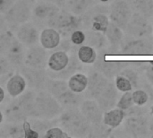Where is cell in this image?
<instances>
[{"label":"cell","instance_id":"obj_1","mask_svg":"<svg viewBox=\"0 0 153 138\" xmlns=\"http://www.w3.org/2000/svg\"><path fill=\"white\" fill-rule=\"evenodd\" d=\"M36 92L27 88L22 94L7 100L1 110L4 121L22 123L28 118L32 117Z\"/></svg>","mask_w":153,"mask_h":138},{"label":"cell","instance_id":"obj_2","mask_svg":"<svg viewBox=\"0 0 153 138\" xmlns=\"http://www.w3.org/2000/svg\"><path fill=\"white\" fill-rule=\"evenodd\" d=\"M56 119L57 126L64 129L70 137H88L91 125L81 112L79 107L64 109Z\"/></svg>","mask_w":153,"mask_h":138},{"label":"cell","instance_id":"obj_3","mask_svg":"<svg viewBox=\"0 0 153 138\" xmlns=\"http://www.w3.org/2000/svg\"><path fill=\"white\" fill-rule=\"evenodd\" d=\"M46 90L56 98L64 109L79 107L85 99L82 93H76L73 92L69 88L66 80L48 77L46 84Z\"/></svg>","mask_w":153,"mask_h":138},{"label":"cell","instance_id":"obj_4","mask_svg":"<svg viewBox=\"0 0 153 138\" xmlns=\"http://www.w3.org/2000/svg\"><path fill=\"white\" fill-rule=\"evenodd\" d=\"M64 108L47 90L36 92L32 117L43 119H55L63 111Z\"/></svg>","mask_w":153,"mask_h":138},{"label":"cell","instance_id":"obj_5","mask_svg":"<svg viewBox=\"0 0 153 138\" xmlns=\"http://www.w3.org/2000/svg\"><path fill=\"white\" fill-rule=\"evenodd\" d=\"M108 7L100 4H94L82 15H81L82 30H91L100 31L105 34L110 22L107 13Z\"/></svg>","mask_w":153,"mask_h":138},{"label":"cell","instance_id":"obj_6","mask_svg":"<svg viewBox=\"0 0 153 138\" xmlns=\"http://www.w3.org/2000/svg\"><path fill=\"white\" fill-rule=\"evenodd\" d=\"M48 27L56 29L62 38L69 39L70 35L76 30L82 29L81 16H77L63 8L51 20Z\"/></svg>","mask_w":153,"mask_h":138},{"label":"cell","instance_id":"obj_7","mask_svg":"<svg viewBox=\"0 0 153 138\" xmlns=\"http://www.w3.org/2000/svg\"><path fill=\"white\" fill-rule=\"evenodd\" d=\"M36 0H16V2L4 13L9 29L12 31L18 25L30 21L32 8Z\"/></svg>","mask_w":153,"mask_h":138},{"label":"cell","instance_id":"obj_8","mask_svg":"<svg viewBox=\"0 0 153 138\" xmlns=\"http://www.w3.org/2000/svg\"><path fill=\"white\" fill-rule=\"evenodd\" d=\"M60 9V7L54 4L42 0H36L32 8L30 21L39 30H42L46 27H48L49 22Z\"/></svg>","mask_w":153,"mask_h":138},{"label":"cell","instance_id":"obj_9","mask_svg":"<svg viewBox=\"0 0 153 138\" xmlns=\"http://www.w3.org/2000/svg\"><path fill=\"white\" fill-rule=\"evenodd\" d=\"M93 68L102 75H104L107 78H112L117 75L126 66L125 61L118 60H108L107 59V48H102L98 50L97 58L95 62L92 64Z\"/></svg>","mask_w":153,"mask_h":138},{"label":"cell","instance_id":"obj_10","mask_svg":"<svg viewBox=\"0 0 153 138\" xmlns=\"http://www.w3.org/2000/svg\"><path fill=\"white\" fill-rule=\"evenodd\" d=\"M26 80L27 88L37 92L46 90V84L48 79L47 69L32 68L27 66H22L17 70Z\"/></svg>","mask_w":153,"mask_h":138},{"label":"cell","instance_id":"obj_11","mask_svg":"<svg viewBox=\"0 0 153 138\" xmlns=\"http://www.w3.org/2000/svg\"><path fill=\"white\" fill-rule=\"evenodd\" d=\"M108 13L109 20L125 31L133 14V10L126 0H113Z\"/></svg>","mask_w":153,"mask_h":138},{"label":"cell","instance_id":"obj_12","mask_svg":"<svg viewBox=\"0 0 153 138\" xmlns=\"http://www.w3.org/2000/svg\"><path fill=\"white\" fill-rule=\"evenodd\" d=\"M56 119H43L39 118H28L22 122L25 132V138L44 137L48 128L53 126H57Z\"/></svg>","mask_w":153,"mask_h":138},{"label":"cell","instance_id":"obj_13","mask_svg":"<svg viewBox=\"0 0 153 138\" xmlns=\"http://www.w3.org/2000/svg\"><path fill=\"white\" fill-rule=\"evenodd\" d=\"M16 39L26 48L39 43L40 30L31 22L28 21L13 30Z\"/></svg>","mask_w":153,"mask_h":138},{"label":"cell","instance_id":"obj_14","mask_svg":"<svg viewBox=\"0 0 153 138\" xmlns=\"http://www.w3.org/2000/svg\"><path fill=\"white\" fill-rule=\"evenodd\" d=\"M50 51L44 48L39 43L26 48L24 65L32 68L47 69Z\"/></svg>","mask_w":153,"mask_h":138},{"label":"cell","instance_id":"obj_15","mask_svg":"<svg viewBox=\"0 0 153 138\" xmlns=\"http://www.w3.org/2000/svg\"><path fill=\"white\" fill-rule=\"evenodd\" d=\"M121 54L126 56H148L153 54V43L146 38H134L121 43Z\"/></svg>","mask_w":153,"mask_h":138},{"label":"cell","instance_id":"obj_16","mask_svg":"<svg viewBox=\"0 0 153 138\" xmlns=\"http://www.w3.org/2000/svg\"><path fill=\"white\" fill-rule=\"evenodd\" d=\"M108 82L109 81L104 75L92 68V70L89 72L87 88L83 92L85 99L97 100L108 85Z\"/></svg>","mask_w":153,"mask_h":138},{"label":"cell","instance_id":"obj_17","mask_svg":"<svg viewBox=\"0 0 153 138\" xmlns=\"http://www.w3.org/2000/svg\"><path fill=\"white\" fill-rule=\"evenodd\" d=\"M125 31L133 38H145L152 32V28L148 19L136 12L132 14Z\"/></svg>","mask_w":153,"mask_h":138},{"label":"cell","instance_id":"obj_18","mask_svg":"<svg viewBox=\"0 0 153 138\" xmlns=\"http://www.w3.org/2000/svg\"><path fill=\"white\" fill-rule=\"evenodd\" d=\"M149 123L144 115L129 116L124 122V128L131 137H144L149 136Z\"/></svg>","mask_w":153,"mask_h":138},{"label":"cell","instance_id":"obj_19","mask_svg":"<svg viewBox=\"0 0 153 138\" xmlns=\"http://www.w3.org/2000/svg\"><path fill=\"white\" fill-rule=\"evenodd\" d=\"M81 112L91 123V125H97L102 123L103 110L99 106L96 100L84 99L79 106Z\"/></svg>","mask_w":153,"mask_h":138},{"label":"cell","instance_id":"obj_20","mask_svg":"<svg viewBox=\"0 0 153 138\" xmlns=\"http://www.w3.org/2000/svg\"><path fill=\"white\" fill-rule=\"evenodd\" d=\"M26 48H27L23 44H22L15 37L9 49L4 55V57L8 59L11 66L15 71L20 69L22 66H24Z\"/></svg>","mask_w":153,"mask_h":138},{"label":"cell","instance_id":"obj_21","mask_svg":"<svg viewBox=\"0 0 153 138\" xmlns=\"http://www.w3.org/2000/svg\"><path fill=\"white\" fill-rule=\"evenodd\" d=\"M69 55H70L69 63L64 70H62L60 72H52V71H49L47 69L48 77L67 81L70 76H72L73 75H74L77 72H81V70L82 69V63L78 59L76 51L71 50L69 52Z\"/></svg>","mask_w":153,"mask_h":138},{"label":"cell","instance_id":"obj_22","mask_svg":"<svg viewBox=\"0 0 153 138\" xmlns=\"http://www.w3.org/2000/svg\"><path fill=\"white\" fill-rule=\"evenodd\" d=\"M117 91L118 90L117 89L115 84L112 82H108L104 91L97 98L96 101L99 106L100 107V109L103 110V112L114 109L115 106H117V99H118Z\"/></svg>","mask_w":153,"mask_h":138},{"label":"cell","instance_id":"obj_23","mask_svg":"<svg viewBox=\"0 0 153 138\" xmlns=\"http://www.w3.org/2000/svg\"><path fill=\"white\" fill-rule=\"evenodd\" d=\"M4 88L10 98H15L27 89V83L24 77L18 71H15L5 82Z\"/></svg>","mask_w":153,"mask_h":138},{"label":"cell","instance_id":"obj_24","mask_svg":"<svg viewBox=\"0 0 153 138\" xmlns=\"http://www.w3.org/2000/svg\"><path fill=\"white\" fill-rule=\"evenodd\" d=\"M61 39L60 33L52 27H46L40 30L39 44L48 51L54 50L59 45Z\"/></svg>","mask_w":153,"mask_h":138},{"label":"cell","instance_id":"obj_25","mask_svg":"<svg viewBox=\"0 0 153 138\" xmlns=\"http://www.w3.org/2000/svg\"><path fill=\"white\" fill-rule=\"evenodd\" d=\"M70 55L65 51H50L47 69L52 72H60L64 70L69 63Z\"/></svg>","mask_w":153,"mask_h":138},{"label":"cell","instance_id":"obj_26","mask_svg":"<svg viewBox=\"0 0 153 138\" xmlns=\"http://www.w3.org/2000/svg\"><path fill=\"white\" fill-rule=\"evenodd\" d=\"M0 138H25V132L22 123L4 121L0 125Z\"/></svg>","mask_w":153,"mask_h":138},{"label":"cell","instance_id":"obj_27","mask_svg":"<svg viewBox=\"0 0 153 138\" xmlns=\"http://www.w3.org/2000/svg\"><path fill=\"white\" fill-rule=\"evenodd\" d=\"M126 117V112L119 108H114L109 110L104 111L102 123L111 128L119 127Z\"/></svg>","mask_w":153,"mask_h":138},{"label":"cell","instance_id":"obj_28","mask_svg":"<svg viewBox=\"0 0 153 138\" xmlns=\"http://www.w3.org/2000/svg\"><path fill=\"white\" fill-rule=\"evenodd\" d=\"M84 31L86 35L84 45L91 46L94 48L96 50H100L108 47V41L104 33L91 30H84Z\"/></svg>","mask_w":153,"mask_h":138},{"label":"cell","instance_id":"obj_29","mask_svg":"<svg viewBox=\"0 0 153 138\" xmlns=\"http://www.w3.org/2000/svg\"><path fill=\"white\" fill-rule=\"evenodd\" d=\"M94 4V0H65L63 9L81 16Z\"/></svg>","mask_w":153,"mask_h":138},{"label":"cell","instance_id":"obj_30","mask_svg":"<svg viewBox=\"0 0 153 138\" xmlns=\"http://www.w3.org/2000/svg\"><path fill=\"white\" fill-rule=\"evenodd\" d=\"M106 38L110 44V48L117 50L118 46L121 45L123 40H124V32L121 28H119L117 25H116L114 22H110L108 24V27L105 32Z\"/></svg>","mask_w":153,"mask_h":138},{"label":"cell","instance_id":"obj_31","mask_svg":"<svg viewBox=\"0 0 153 138\" xmlns=\"http://www.w3.org/2000/svg\"><path fill=\"white\" fill-rule=\"evenodd\" d=\"M69 88L76 93H83L88 84V75L82 72H77L67 80Z\"/></svg>","mask_w":153,"mask_h":138},{"label":"cell","instance_id":"obj_32","mask_svg":"<svg viewBox=\"0 0 153 138\" xmlns=\"http://www.w3.org/2000/svg\"><path fill=\"white\" fill-rule=\"evenodd\" d=\"M78 59L84 65H92L97 58V50L88 45H82L76 49Z\"/></svg>","mask_w":153,"mask_h":138},{"label":"cell","instance_id":"obj_33","mask_svg":"<svg viewBox=\"0 0 153 138\" xmlns=\"http://www.w3.org/2000/svg\"><path fill=\"white\" fill-rule=\"evenodd\" d=\"M133 5L137 13L146 18L153 16V0H134Z\"/></svg>","mask_w":153,"mask_h":138},{"label":"cell","instance_id":"obj_34","mask_svg":"<svg viewBox=\"0 0 153 138\" xmlns=\"http://www.w3.org/2000/svg\"><path fill=\"white\" fill-rule=\"evenodd\" d=\"M14 38V33L11 29L0 33V55H5Z\"/></svg>","mask_w":153,"mask_h":138},{"label":"cell","instance_id":"obj_35","mask_svg":"<svg viewBox=\"0 0 153 138\" xmlns=\"http://www.w3.org/2000/svg\"><path fill=\"white\" fill-rule=\"evenodd\" d=\"M14 72L15 70L13 68L8 59L4 55H0V84L3 83V80L6 82L9 76Z\"/></svg>","mask_w":153,"mask_h":138},{"label":"cell","instance_id":"obj_36","mask_svg":"<svg viewBox=\"0 0 153 138\" xmlns=\"http://www.w3.org/2000/svg\"><path fill=\"white\" fill-rule=\"evenodd\" d=\"M111 131L112 128L104 125L103 123L91 125L88 137H105L109 136Z\"/></svg>","mask_w":153,"mask_h":138},{"label":"cell","instance_id":"obj_37","mask_svg":"<svg viewBox=\"0 0 153 138\" xmlns=\"http://www.w3.org/2000/svg\"><path fill=\"white\" fill-rule=\"evenodd\" d=\"M69 40L73 45L72 47V50L76 51V49L84 45L85 43V40H86V35H85V31L82 29H79L74 31L69 37Z\"/></svg>","mask_w":153,"mask_h":138},{"label":"cell","instance_id":"obj_38","mask_svg":"<svg viewBox=\"0 0 153 138\" xmlns=\"http://www.w3.org/2000/svg\"><path fill=\"white\" fill-rule=\"evenodd\" d=\"M115 85L117 87V89L122 92H131L134 88H133V84L130 82V80L126 77L125 75L118 74L117 75H116V79H115Z\"/></svg>","mask_w":153,"mask_h":138},{"label":"cell","instance_id":"obj_39","mask_svg":"<svg viewBox=\"0 0 153 138\" xmlns=\"http://www.w3.org/2000/svg\"><path fill=\"white\" fill-rule=\"evenodd\" d=\"M134 105V103L133 101V96H132L131 92H124V94H122V96L120 97V99L117 101V107L125 111L129 110Z\"/></svg>","mask_w":153,"mask_h":138},{"label":"cell","instance_id":"obj_40","mask_svg":"<svg viewBox=\"0 0 153 138\" xmlns=\"http://www.w3.org/2000/svg\"><path fill=\"white\" fill-rule=\"evenodd\" d=\"M133 101L135 105L143 106L145 105L149 101V94L145 90L143 89H137L134 92H132Z\"/></svg>","mask_w":153,"mask_h":138},{"label":"cell","instance_id":"obj_41","mask_svg":"<svg viewBox=\"0 0 153 138\" xmlns=\"http://www.w3.org/2000/svg\"><path fill=\"white\" fill-rule=\"evenodd\" d=\"M119 74L125 75L126 77H127L130 82L132 83L133 84V88L134 89H139L140 88V85H141V81H140V77L138 75V74L132 70V69H128V68H124Z\"/></svg>","mask_w":153,"mask_h":138},{"label":"cell","instance_id":"obj_42","mask_svg":"<svg viewBox=\"0 0 153 138\" xmlns=\"http://www.w3.org/2000/svg\"><path fill=\"white\" fill-rule=\"evenodd\" d=\"M44 137L46 138H70V136L59 126H53L48 129Z\"/></svg>","mask_w":153,"mask_h":138},{"label":"cell","instance_id":"obj_43","mask_svg":"<svg viewBox=\"0 0 153 138\" xmlns=\"http://www.w3.org/2000/svg\"><path fill=\"white\" fill-rule=\"evenodd\" d=\"M72 43L70 41L69 39L67 38H62L61 40H60V43L59 45L52 51H57V50H60V51H65V52H70L72 50Z\"/></svg>","mask_w":153,"mask_h":138},{"label":"cell","instance_id":"obj_44","mask_svg":"<svg viewBox=\"0 0 153 138\" xmlns=\"http://www.w3.org/2000/svg\"><path fill=\"white\" fill-rule=\"evenodd\" d=\"M128 112L126 113V116H139V115H145L148 111L147 108H143V106H132L129 110H127Z\"/></svg>","mask_w":153,"mask_h":138},{"label":"cell","instance_id":"obj_45","mask_svg":"<svg viewBox=\"0 0 153 138\" xmlns=\"http://www.w3.org/2000/svg\"><path fill=\"white\" fill-rule=\"evenodd\" d=\"M16 2V0H0V12L4 13Z\"/></svg>","mask_w":153,"mask_h":138},{"label":"cell","instance_id":"obj_46","mask_svg":"<svg viewBox=\"0 0 153 138\" xmlns=\"http://www.w3.org/2000/svg\"><path fill=\"white\" fill-rule=\"evenodd\" d=\"M7 30H9V26H8L7 21L5 19L4 13L0 12V33L5 31Z\"/></svg>","mask_w":153,"mask_h":138},{"label":"cell","instance_id":"obj_47","mask_svg":"<svg viewBox=\"0 0 153 138\" xmlns=\"http://www.w3.org/2000/svg\"><path fill=\"white\" fill-rule=\"evenodd\" d=\"M146 77L148 79V81L152 84L153 86V65L150 66L149 67H147L146 69Z\"/></svg>","mask_w":153,"mask_h":138},{"label":"cell","instance_id":"obj_48","mask_svg":"<svg viewBox=\"0 0 153 138\" xmlns=\"http://www.w3.org/2000/svg\"><path fill=\"white\" fill-rule=\"evenodd\" d=\"M42 1H46V2L54 4L57 5L58 7H60V8H63L64 4L65 3V0H42Z\"/></svg>","mask_w":153,"mask_h":138},{"label":"cell","instance_id":"obj_49","mask_svg":"<svg viewBox=\"0 0 153 138\" xmlns=\"http://www.w3.org/2000/svg\"><path fill=\"white\" fill-rule=\"evenodd\" d=\"M5 100H6V92L4 89V87L0 84V105L4 103Z\"/></svg>","mask_w":153,"mask_h":138},{"label":"cell","instance_id":"obj_50","mask_svg":"<svg viewBox=\"0 0 153 138\" xmlns=\"http://www.w3.org/2000/svg\"><path fill=\"white\" fill-rule=\"evenodd\" d=\"M95 4L98 3V4H109V3H112L113 0H94Z\"/></svg>","mask_w":153,"mask_h":138},{"label":"cell","instance_id":"obj_51","mask_svg":"<svg viewBox=\"0 0 153 138\" xmlns=\"http://www.w3.org/2000/svg\"><path fill=\"white\" fill-rule=\"evenodd\" d=\"M149 133L153 137V119H152L151 122L149 123Z\"/></svg>","mask_w":153,"mask_h":138},{"label":"cell","instance_id":"obj_52","mask_svg":"<svg viewBox=\"0 0 153 138\" xmlns=\"http://www.w3.org/2000/svg\"><path fill=\"white\" fill-rule=\"evenodd\" d=\"M4 121V114H3V111L0 108V125Z\"/></svg>","mask_w":153,"mask_h":138},{"label":"cell","instance_id":"obj_53","mask_svg":"<svg viewBox=\"0 0 153 138\" xmlns=\"http://www.w3.org/2000/svg\"><path fill=\"white\" fill-rule=\"evenodd\" d=\"M151 112H152V114L153 115V105L152 106V108H151Z\"/></svg>","mask_w":153,"mask_h":138},{"label":"cell","instance_id":"obj_54","mask_svg":"<svg viewBox=\"0 0 153 138\" xmlns=\"http://www.w3.org/2000/svg\"><path fill=\"white\" fill-rule=\"evenodd\" d=\"M152 33H153V27H152Z\"/></svg>","mask_w":153,"mask_h":138}]
</instances>
